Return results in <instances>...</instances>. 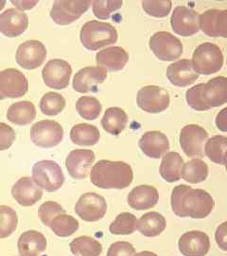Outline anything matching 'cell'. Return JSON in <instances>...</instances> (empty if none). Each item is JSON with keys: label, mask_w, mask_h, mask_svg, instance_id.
<instances>
[{"label": "cell", "mask_w": 227, "mask_h": 256, "mask_svg": "<svg viewBox=\"0 0 227 256\" xmlns=\"http://www.w3.org/2000/svg\"><path fill=\"white\" fill-rule=\"evenodd\" d=\"M172 208L179 218L194 220L206 218L214 209L215 202L209 192L193 189L188 185H178L172 192Z\"/></svg>", "instance_id": "1"}, {"label": "cell", "mask_w": 227, "mask_h": 256, "mask_svg": "<svg viewBox=\"0 0 227 256\" xmlns=\"http://www.w3.org/2000/svg\"><path fill=\"white\" fill-rule=\"evenodd\" d=\"M133 180V169L124 162L102 160L91 169V182L100 189H125L132 184Z\"/></svg>", "instance_id": "2"}, {"label": "cell", "mask_w": 227, "mask_h": 256, "mask_svg": "<svg viewBox=\"0 0 227 256\" xmlns=\"http://www.w3.org/2000/svg\"><path fill=\"white\" fill-rule=\"evenodd\" d=\"M187 102L193 110L205 111L218 108L227 102V77L219 76L206 84H199L190 88Z\"/></svg>", "instance_id": "3"}, {"label": "cell", "mask_w": 227, "mask_h": 256, "mask_svg": "<svg viewBox=\"0 0 227 256\" xmlns=\"http://www.w3.org/2000/svg\"><path fill=\"white\" fill-rule=\"evenodd\" d=\"M81 41L89 50H98L103 46L115 44L118 40V32L109 23L91 20L81 30Z\"/></svg>", "instance_id": "4"}, {"label": "cell", "mask_w": 227, "mask_h": 256, "mask_svg": "<svg viewBox=\"0 0 227 256\" xmlns=\"http://www.w3.org/2000/svg\"><path fill=\"white\" fill-rule=\"evenodd\" d=\"M191 63L196 74L210 75L222 68L224 55L217 45L209 42L203 43L194 50Z\"/></svg>", "instance_id": "5"}, {"label": "cell", "mask_w": 227, "mask_h": 256, "mask_svg": "<svg viewBox=\"0 0 227 256\" xmlns=\"http://www.w3.org/2000/svg\"><path fill=\"white\" fill-rule=\"evenodd\" d=\"M32 180L46 192L59 190L64 182L61 166L53 160H40L32 167Z\"/></svg>", "instance_id": "6"}, {"label": "cell", "mask_w": 227, "mask_h": 256, "mask_svg": "<svg viewBox=\"0 0 227 256\" xmlns=\"http://www.w3.org/2000/svg\"><path fill=\"white\" fill-rule=\"evenodd\" d=\"M30 138L37 146L43 148L57 146L64 138V129L55 120H40L30 129Z\"/></svg>", "instance_id": "7"}, {"label": "cell", "mask_w": 227, "mask_h": 256, "mask_svg": "<svg viewBox=\"0 0 227 256\" xmlns=\"http://www.w3.org/2000/svg\"><path fill=\"white\" fill-rule=\"evenodd\" d=\"M150 48L161 61H174L183 54V44L168 32H155L150 39Z\"/></svg>", "instance_id": "8"}, {"label": "cell", "mask_w": 227, "mask_h": 256, "mask_svg": "<svg viewBox=\"0 0 227 256\" xmlns=\"http://www.w3.org/2000/svg\"><path fill=\"white\" fill-rule=\"evenodd\" d=\"M209 133L197 124L183 128L180 133V146L184 153L190 158H203Z\"/></svg>", "instance_id": "9"}, {"label": "cell", "mask_w": 227, "mask_h": 256, "mask_svg": "<svg viewBox=\"0 0 227 256\" xmlns=\"http://www.w3.org/2000/svg\"><path fill=\"white\" fill-rule=\"evenodd\" d=\"M137 104L148 113H160L170 106V94L163 88L147 86L137 92Z\"/></svg>", "instance_id": "10"}, {"label": "cell", "mask_w": 227, "mask_h": 256, "mask_svg": "<svg viewBox=\"0 0 227 256\" xmlns=\"http://www.w3.org/2000/svg\"><path fill=\"white\" fill-rule=\"evenodd\" d=\"M107 212V203L96 192L83 194L75 205V212L84 221L96 222L103 218Z\"/></svg>", "instance_id": "11"}, {"label": "cell", "mask_w": 227, "mask_h": 256, "mask_svg": "<svg viewBox=\"0 0 227 256\" xmlns=\"http://www.w3.org/2000/svg\"><path fill=\"white\" fill-rule=\"evenodd\" d=\"M91 3V1L57 0L50 10V18L58 25L71 24L89 9Z\"/></svg>", "instance_id": "12"}, {"label": "cell", "mask_w": 227, "mask_h": 256, "mask_svg": "<svg viewBox=\"0 0 227 256\" xmlns=\"http://www.w3.org/2000/svg\"><path fill=\"white\" fill-rule=\"evenodd\" d=\"M72 68L62 59H52L45 64L42 75L46 86L53 90H64L70 82Z\"/></svg>", "instance_id": "13"}, {"label": "cell", "mask_w": 227, "mask_h": 256, "mask_svg": "<svg viewBox=\"0 0 227 256\" xmlns=\"http://www.w3.org/2000/svg\"><path fill=\"white\" fill-rule=\"evenodd\" d=\"M28 90L26 76L16 68H7L0 72V95L5 98H19Z\"/></svg>", "instance_id": "14"}, {"label": "cell", "mask_w": 227, "mask_h": 256, "mask_svg": "<svg viewBox=\"0 0 227 256\" xmlns=\"http://www.w3.org/2000/svg\"><path fill=\"white\" fill-rule=\"evenodd\" d=\"M199 14L191 8L178 6L173 10L172 27L177 34L182 36H191L200 30Z\"/></svg>", "instance_id": "15"}, {"label": "cell", "mask_w": 227, "mask_h": 256, "mask_svg": "<svg viewBox=\"0 0 227 256\" xmlns=\"http://www.w3.org/2000/svg\"><path fill=\"white\" fill-rule=\"evenodd\" d=\"M46 48L38 40H29L21 44L16 52L17 64L26 70H34L45 62Z\"/></svg>", "instance_id": "16"}, {"label": "cell", "mask_w": 227, "mask_h": 256, "mask_svg": "<svg viewBox=\"0 0 227 256\" xmlns=\"http://www.w3.org/2000/svg\"><path fill=\"white\" fill-rule=\"evenodd\" d=\"M107 78V70L100 66H86L75 74L73 88L80 93L98 92V86Z\"/></svg>", "instance_id": "17"}, {"label": "cell", "mask_w": 227, "mask_h": 256, "mask_svg": "<svg viewBox=\"0 0 227 256\" xmlns=\"http://www.w3.org/2000/svg\"><path fill=\"white\" fill-rule=\"evenodd\" d=\"M178 246L184 256H206L210 248V240L204 232L191 230L182 236Z\"/></svg>", "instance_id": "18"}, {"label": "cell", "mask_w": 227, "mask_h": 256, "mask_svg": "<svg viewBox=\"0 0 227 256\" xmlns=\"http://www.w3.org/2000/svg\"><path fill=\"white\" fill-rule=\"evenodd\" d=\"M95 160V154L88 149H76L71 151L65 160V166L73 178L83 180L90 170Z\"/></svg>", "instance_id": "19"}, {"label": "cell", "mask_w": 227, "mask_h": 256, "mask_svg": "<svg viewBox=\"0 0 227 256\" xmlns=\"http://www.w3.org/2000/svg\"><path fill=\"white\" fill-rule=\"evenodd\" d=\"M11 196L21 206H32L43 196V190L31 178L24 176L13 184Z\"/></svg>", "instance_id": "20"}, {"label": "cell", "mask_w": 227, "mask_h": 256, "mask_svg": "<svg viewBox=\"0 0 227 256\" xmlns=\"http://www.w3.org/2000/svg\"><path fill=\"white\" fill-rule=\"evenodd\" d=\"M27 27L28 18L24 12L10 8L0 14V32L5 36H19Z\"/></svg>", "instance_id": "21"}, {"label": "cell", "mask_w": 227, "mask_h": 256, "mask_svg": "<svg viewBox=\"0 0 227 256\" xmlns=\"http://www.w3.org/2000/svg\"><path fill=\"white\" fill-rule=\"evenodd\" d=\"M138 146L147 156L160 158L168 153L170 142L167 136L159 131H149L139 140Z\"/></svg>", "instance_id": "22"}, {"label": "cell", "mask_w": 227, "mask_h": 256, "mask_svg": "<svg viewBox=\"0 0 227 256\" xmlns=\"http://www.w3.org/2000/svg\"><path fill=\"white\" fill-rule=\"evenodd\" d=\"M159 200L157 189L151 185H139L129 192L127 202L134 210H149Z\"/></svg>", "instance_id": "23"}, {"label": "cell", "mask_w": 227, "mask_h": 256, "mask_svg": "<svg viewBox=\"0 0 227 256\" xmlns=\"http://www.w3.org/2000/svg\"><path fill=\"white\" fill-rule=\"evenodd\" d=\"M167 78L176 86H188L199 78L194 70L191 60L184 59L174 62L167 70Z\"/></svg>", "instance_id": "24"}, {"label": "cell", "mask_w": 227, "mask_h": 256, "mask_svg": "<svg viewBox=\"0 0 227 256\" xmlns=\"http://www.w3.org/2000/svg\"><path fill=\"white\" fill-rule=\"evenodd\" d=\"M129 61V55L121 46H111L99 52L96 55V62L109 72L121 70Z\"/></svg>", "instance_id": "25"}, {"label": "cell", "mask_w": 227, "mask_h": 256, "mask_svg": "<svg viewBox=\"0 0 227 256\" xmlns=\"http://www.w3.org/2000/svg\"><path fill=\"white\" fill-rule=\"evenodd\" d=\"M46 246L47 242L43 234L34 230L22 234L17 242L20 256H41Z\"/></svg>", "instance_id": "26"}, {"label": "cell", "mask_w": 227, "mask_h": 256, "mask_svg": "<svg viewBox=\"0 0 227 256\" xmlns=\"http://www.w3.org/2000/svg\"><path fill=\"white\" fill-rule=\"evenodd\" d=\"M167 226L166 218L159 212H149L143 214L137 222V230L147 238L158 236L163 232Z\"/></svg>", "instance_id": "27"}, {"label": "cell", "mask_w": 227, "mask_h": 256, "mask_svg": "<svg viewBox=\"0 0 227 256\" xmlns=\"http://www.w3.org/2000/svg\"><path fill=\"white\" fill-rule=\"evenodd\" d=\"M184 160L177 152H168L163 156L160 165V174L168 182H176L182 178Z\"/></svg>", "instance_id": "28"}, {"label": "cell", "mask_w": 227, "mask_h": 256, "mask_svg": "<svg viewBox=\"0 0 227 256\" xmlns=\"http://www.w3.org/2000/svg\"><path fill=\"white\" fill-rule=\"evenodd\" d=\"M36 117V110L32 102H17L12 104L7 112V119L17 126H27Z\"/></svg>", "instance_id": "29"}, {"label": "cell", "mask_w": 227, "mask_h": 256, "mask_svg": "<svg viewBox=\"0 0 227 256\" xmlns=\"http://www.w3.org/2000/svg\"><path fill=\"white\" fill-rule=\"evenodd\" d=\"M127 122L126 112L119 108H110L106 110L101 119L103 129L114 136L120 134L126 128Z\"/></svg>", "instance_id": "30"}, {"label": "cell", "mask_w": 227, "mask_h": 256, "mask_svg": "<svg viewBox=\"0 0 227 256\" xmlns=\"http://www.w3.org/2000/svg\"><path fill=\"white\" fill-rule=\"evenodd\" d=\"M99 129L88 124H79L73 126L70 131V140L77 146H95L100 140Z\"/></svg>", "instance_id": "31"}, {"label": "cell", "mask_w": 227, "mask_h": 256, "mask_svg": "<svg viewBox=\"0 0 227 256\" xmlns=\"http://www.w3.org/2000/svg\"><path fill=\"white\" fill-rule=\"evenodd\" d=\"M69 247L75 256H100L102 252L100 241L86 236L73 239Z\"/></svg>", "instance_id": "32"}, {"label": "cell", "mask_w": 227, "mask_h": 256, "mask_svg": "<svg viewBox=\"0 0 227 256\" xmlns=\"http://www.w3.org/2000/svg\"><path fill=\"white\" fill-rule=\"evenodd\" d=\"M209 176V166L200 158H193L184 164L182 169V178L186 182L197 184L203 182Z\"/></svg>", "instance_id": "33"}, {"label": "cell", "mask_w": 227, "mask_h": 256, "mask_svg": "<svg viewBox=\"0 0 227 256\" xmlns=\"http://www.w3.org/2000/svg\"><path fill=\"white\" fill-rule=\"evenodd\" d=\"M79 221L67 214H61L57 216L49 224V228L57 236L68 238L75 234L79 229Z\"/></svg>", "instance_id": "34"}, {"label": "cell", "mask_w": 227, "mask_h": 256, "mask_svg": "<svg viewBox=\"0 0 227 256\" xmlns=\"http://www.w3.org/2000/svg\"><path fill=\"white\" fill-rule=\"evenodd\" d=\"M137 222L138 220L135 214L131 212H121L110 224V232L116 236L132 234L137 230Z\"/></svg>", "instance_id": "35"}, {"label": "cell", "mask_w": 227, "mask_h": 256, "mask_svg": "<svg viewBox=\"0 0 227 256\" xmlns=\"http://www.w3.org/2000/svg\"><path fill=\"white\" fill-rule=\"evenodd\" d=\"M227 151V138L214 136L210 138L205 146V154L215 164L224 165V156Z\"/></svg>", "instance_id": "36"}, {"label": "cell", "mask_w": 227, "mask_h": 256, "mask_svg": "<svg viewBox=\"0 0 227 256\" xmlns=\"http://www.w3.org/2000/svg\"><path fill=\"white\" fill-rule=\"evenodd\" d=\"M16 212L6 205H0V239L10 236L17 228Z\"/></svg>", "instance_id": "37"}, {"label": "cell", "mask_w": 227, "mask_h": 256, "mask_svg": "<svg viewBox=\"0 0 227 256\" xmlns=\"http://www.w3.org/2000/svg\"><path fill=\"white\" fill-rule=\"evenodd\" d=\"M76 110L83 119L93 120L100 116L102 106L98 99L90 96H82L76 102Z\"/></svg>", "instance_id": "38"}, {"label": "cell", "mask_w": 227, "mask_h": 256, "mask_svg": "<svg viewBox=\"0 0 227 256\" xmlns=\"http://www.w3.org/2000/svg\"><path fill=\"white\" fill-rule=\"evenodd\" d=\"M65 99L59 93L47 92L40 102V110L47 116H56L64 110Z\"/></svg>", "instance_id": "39"}, {"label": "cell", "mask_w": 227, "mask_h": 256, "mask_svg": "<svg viewBox=\"0 0 227 256\" xmlns=\"http://www.w3.org/2000/svg\"><path fill=\"white\" fill-rule=\"evenodd\" d=\"M123 2L120 0H96L92 2V10L96 18L99 19L110 18L112 12L118 10L122 7Z\"/></svg>", "instance_id": "40"}, {"label": "cell", "mask_w": 227, "mask_h": 256, "mask_svg": "<svg viewBox=\"0 0 227 256\" xmlns=\"http://www.w3.org/2000/svg\"><path fill=\"white\" fill-rule=\"evenodd\" d=\"M172 1L170 0H157V1H143L142 7L146 12L155 18H165L172 10Z\"/></svg>", "instance_id": "41"}, {"label": "cell", "mask_w": 227, "mask_h": 256, "mask_svg": "<svg viewBox=\"0 0 227 256\" xmlns=\"http://www.w3.org/2000/svg\"><path fill=\"white\" fill-rule=\"evenodd\" d=\"M64 212H65V210L59 203L54 202H45L40 206L38 210V216L44 225L49 226L50 222L54 220L57 216Z\"/></svg>", "instance_id": "42"}, {"label": "cell", "mask_w": 227, "mask_h": 256, "mask_svg": "<svg viewBox=\"0 0 227 256\" xmlns=\"http://www.w3.org/2000/svg\"><path fill=\"white\" fill-rule=\"evenodd\" d=\"M136 248L126 241L113 243L107 252V256H135Z\"/></svg>", "instance_id": "43"}, {"label": "cell", "mask_w": 227, "mask_h": 256, "mask_svg": "<svg viewBox=\"0 0 227 256\" xmlns=\"http://www.w3.org/2000/svg\"><path fill=\"white\" fill-rule=\"evenodd\" d=\"M15 131L4 122H0V151L7 150L15 140Z\"/></svg>", "instance_id": "44"}, {"label": "cell", "mask_w": 227, "mask_h": 256, "mask_svg": "<svg viewBox=\"0 0 227 256\" xmlns=\"http://www.w3.org/2000/svg\"><path fill=\"white\" fill-rule=\"evenodd\" d=\"M227 38V10H217L214 21V37Z\"/></svg>", "instance_id": "45"}, {"label": "cell", "mask_w": 227, "mask_h": 256, "mask_svg": "<svg viewBox=\"0 0 227 256\" xmlns=\"http://www.w3.org/2000/svg\"><path fill=\"white\" fill-rule=\"evenodd\" d=\"M215 240L221 250L227 252V221L222 223L216 230Z\"/></svg>", "instance_id": "46"}, {"label": "cell", "mask_w": 227, "mask_h": 256, "mask_svg": "<svg viewBox=\"0 0 227 256\" xmlns=\"http://www.w3.org/2000/svg\"><path fill=\"white\" fill-rule=\"evenodd\" d=\"M218 129L223 132H227V108L221 110L215 120Z\"/></svg>", "instance_id": "47"}, {"label": "cell", "mask_w": 227, "mask_h": 256, "mask_svg": "<svg viewBox=\"0 0 227 256\" xmlns=\"http://www.w3.org/2000/svg\"><path fill=\"white\" fill-rule=\"evenodd\" d=\"M135 256H158L157 254H155L152 252H138L136 254Z\"/></svg>", "instance_id": "48"}, {"label": "cell", "mask_w": 227, "mask_h": 256, "mask_svg": "<svg viewBox=\"0 0 227 256\" xmlns=\"http://www.w3.org/2000/svg\"><path fill=\"white\" fill-rule=\"evenodd\" d=\"M5 5H6V1L0 0V10L5 7Z\"/></svg>", "instance_id": "49"}, {"label": "cell", "mask_w": 227, "mask_h": 256, "mask_svg": "<svg viewBox=\"0 0 227 256\" xmlns=\"http://www.w3.org/2000/svg\"><path fill=\"white\" fill-rule=\"evenodd\" d=\"M224 165L226 166V169L227 170V151L225 154V156H224Z\"/></svg>", "instance_id": "50"}, {"label": "cell", "mask_w": 227, "mask_h": 256, "mask_svg": "<svg viewBox=\"0 0 227 256\" xmlns=\"http://www.w3.org/2000/svg\"><path fill=\"white\" fill-rule=\"evenodd\" d=\"M0 100H4V98H3L1 95H0Z\"/></svg>", "instance_id": "51"}]
</instances>
